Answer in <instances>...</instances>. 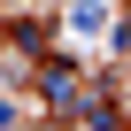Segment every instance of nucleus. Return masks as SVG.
<instances>
[{
    "label": "nucleus",
    "mask_w": 131,
    "mask_h": 131,
    "mask_svg": "<svg viewBox=\"0 0 131 131\" xmlns=\"http://www.w3.org/2000/svg\"><path fill=\"white\" fill-rule=\"evenodd\" d=\"M70 31L77 39H100L108 31V0H77V8H70Z\"/></svg>",
    "instance_id": "f257e3e1"
}]
</instances>
